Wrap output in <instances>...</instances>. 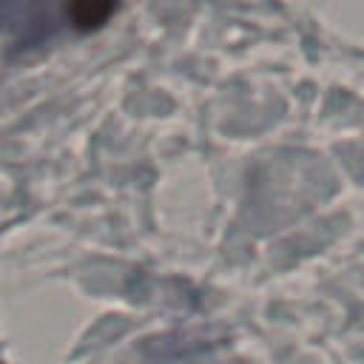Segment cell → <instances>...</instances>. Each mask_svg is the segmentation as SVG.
<instances>
[{"label": "cell", "mask_w": 364, "mask_h": 364, "mask_svg": "<svg viewBox=\"0 0 364 364\" xmlns=\"http://www.w3.org/2000/svg\"><path fill=\"white\" fill-rule=\"evenodd\" d=\"M6 60L46 46L60 28L57 0H0Z\"/></svg>", "instance_id": "6da1fadb"}, {"label": "cell", "mask_w": 364, "mask_h": 364, "mask_svg": "<svg viewBox=\"0 0 364 364\" xmlns=\"http://www.w3.org/2000/svg\"><path fill=\"white\" fill-rule=\"evenodd\" d=\"M117 6L119 0H68V14L80 31H91L100 28L117 11Z\"/></svg>", "instance_id": "7a4b0ae2"}]
</instances>
